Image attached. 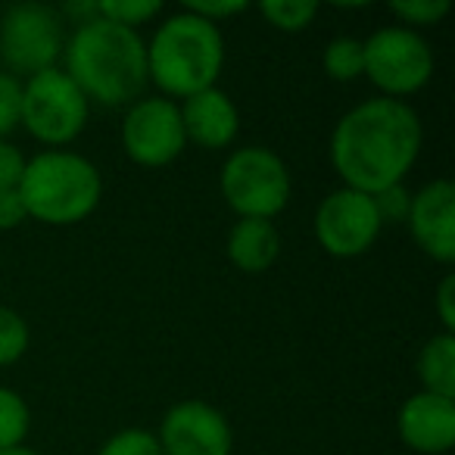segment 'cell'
<instances>
[{"label": "cell", "mask_w": 455, "mask_h": 455, "mask_svg": "<svg viewBox=\"0 0 455 455\" xmlns=\"http://www.w3.org/2000/svg\"><path fill=\"white\" fill-rule=\"evenodd\" d=\"M322 69L331 82H355L365 76V51L359 38H334L322 51Z\"/></svg>", "instance_id": "e0dca14e"}, {"label": "cell", "mask_w": 455, "mask_h": 455, "mask_svg": "<svg viewBox=\"0 0 455 455\" xmlns=\"http://www.w3.org/2000/svg\"><path fill=\"white\" fill-rule=\"evenodd\" d=\"M20 196L28 219L44 225H76L100 206L103 175L82 153L44 150L26 163Z\"/></svg>", "instance_id": "277c9868"}, {"label": "cell", "mask_w": 455, "mask_h": 455, "mask_svg": "<svg viewBox=\"0 0 455 455\" xmlns=\"http://www.w3.org/2000/svg\"><path fill=\"white\" fill-rule=\"evenodd\" d=\"M421 119L405 100L371 97L340 116L331 134V165L343 188L374 196L396 188L421 153Z\"/></svg>", "instance_id": "6da1fadb"}, {"label": "cell", "mask_w": 455, "mask_h": 455, "mask_svg": "<svg viewBox=\"0 0 455 455\" xmlns=\"http://www.w3.org/2000/svg\"><path fill=\"white\" fill-rule=\"evenodd\" d=\"M28 343H32V331L26 318L10 306H0V368L16 365L26 355Z\"/></svg>", "instance_id": "ffe728a7"}, {"label": "cell", "mask_w": 455, "mask_h": 455, "mask_svg": "<svg viewBox=\"0 0 455 455\" xmlns=\"http://www.w3.org/2000/svg\"><path fill=\"white\" fill-rule=\"evenodd\" d=\"M225 69V38L221 28L200 20L190 10H178L163 20L147 41V76L169 100H188L206 88H215Z\"/></svg>", "instance_id": "3957f363"}, {"label": "cell", "mask_w": 455, "mask_h": 455, "mask_svg": "<svg viewBox=\"0 0 455 455\" xmlns=\"http://www.w3.org/2000/svg\"><path fill=\"white\" fill-rule=\"evenodd\" d=\"M418 380L421 390L455 399V334H436L418 353Z\"/></svg>", "instance_id": "2e32d148"}, {"label": "cell", "mask_w": 455, "mask_h": 455, "mask_svg": "<svg viewBox=\"0 0 455 455\" xmlns=\"http://www.w3.org/2000/svg\"><path fill=\"white\" fill-rule=\"evenodd\" d=\"M225 253L231 266L247 275H259L272 268L281 256V231L268 219H237L228 231Z\"/></svg>", "instance_id": "9a60e30c"}, {"label": "cell", "mask_w": 455, "mask_h": 455, "mask_svg": "<svg viewBox=\"0 0 455 455\" xmlns=\"http://www.w3.org/2000/svg\"><path fill=\"white\" fill-rule=\"evenodd\" d=\"M409 231L415 243L440 266L455 262V184L449 178L424 184L411 194L409 203Z\"/></svg>", "instance_id": "7c38bea8"}, {"label": "cell", "mask_w": 455, "mask_h": 455, "mask_svg": "<svg viewBox=\"0 0 455 455\" xmlns=\"http://www.w3.org/2000/svg\"><path fill=\"white\" fill-rule=\"evenodd\" d=\"M436 318L443 324V334H455V275H443L436 287Z\"/></svg>", "instance_id": "83f0119b"}, {"label": "cell", "mask_w": 455, "mask_h": 455, "mask_svg": "<svg viewBox=\"0 0 455 455\" xmlns=\"http://www.w3.org/2000/svg\"><path fill=\"white\" fill-rule=\"evenodd\" d=\"M188 147L181 109L169 97H140L122 119V150L144 169H163L175 163Z\"/></svg>", "instance_id": "30bf717a"}, {"label": "cell", "mask_w": 455, "mask_h": 455, "mask_svg": "<svg viewBox=\"0 0 455 455\" xmlns=\"http://www.w3.org/2000/svg\"><path fill=\"white\" fill-rule=\"evenodd\" d=\"M380 212L374 196L353 188H337L315 209V241L334 259H355L380 237Z\"/></svg>", "instance_id": "9c48e42d"}, {"label": "cell", "mask_w": 455, "mask_h": 455, "mask_svg": "<svg viewBox=\"0 0 455 455\" xmlns=\"http://www.w3.org/2000/svg\"><path fill=\"white\" fill-rule=\"evenodd\" d=\"M26 153L10 140H0V190H20L26 175Z\"/></svg>", "instance_id": "d4e9b609"}, {"label": "cell", "mask_w": 455, "mask_h": 455, "mask_svg": "<svg viewBox=\"0 0 455 455\" xmlns=\"http://www.w3.org/2000/svg\"><path fill=\"white\" fill-rule=\"evenodd\" d=\"M365 51V78L380 97L405 100L418 94L434 76V51L421 32L405 26H384L362 41Z\"/></svg>", "instance_id": "52a82bcc"}, {"label": "cell", "mask_w": 455, "mask_h": 455, "mask_svg": "<svg viewBox=\"0 0 455 455\" xmlns=\"http://www.w3.org/2000/svg\"><path fill=\"white\" fill-rule=\"evenodd\" d=\"M184 10H190L194 16H200V20L212 22V26H219V22L231 20V16H241L250 10V4H243V0H206V4H188Z\"/></svg>", "instance_id": "484cf974"}, {"label": "cell", "mask_w": 455, "mask_h": 455, "mask_svg": "<svg viewBox=\"0 0 455 455\" xmlns=\"http://www.w3.org/2000/svg\"><path fill=\"white\" fill-rule=\"evenodd\" d=\"M396 434L418 455H446L455 443V399L418 390L399 405Z\"/></svg>", "instance_id": "4fadbf2b"}, {"label": "cell", "mask_w": 455, "mask_h": 455, "mask_svg": "<svg viewBox=\"0 0 455 455\" xmlns=\"http://www.w3.org/2000/svg\"><path fill=\"white\" fill-rule=\"evenodd\" d=\"M91 103L63 69H44L22 82V119L20 125L38 144L63 150L88 125Z\"/></svg>", "instance_id": "8992f818"}, {"label": "cell", "mask_w": 455, "mask_h": 455, "mask_svg": "<svg viewBox=\"0 0 455 455\" xmlns=\"http://www.w3.org/2000/svg\"><path fill=\"white\" fill-rule=\"evenodd\" d=\"M26 206H22L20 190H0V231H13L26 221Z\"/></svg>", "instance_id": "f1b7e54d"}, {"label": "cell", "mask_w": 455, "mask_h": 455, "mask_svg": "<svg viewBox=\"0 0 455 455\" xmlns=\"http://www.w3.org/2000/svg\"><path fill=\"white\" fill-rule=\"evenodd\" d=\"M221 200L237 219H268L281 215L291 203V169L268 147H241L225 159L219 175Z\"/></svg>", "instance_id": "5b68a950"}, {"label": "cell", "mask_w": 455, "mask_h": 455, "mask_svg": "<svg viewBox=\"0 0 455 455\" xmlns=\"http://www.w3.org/2000/svg\"><path fill=\"white\" fill-rule=\"evenodd\" d=\"M66 32L57 10L47 4H16L0 20V63L10 76H38L63 57Z\"/></svg>", "instance_id": "ba28073f"}, {"label": "cell", "mask_w": 455, "mask_h": 455, "mask_svg": "<svg viewBox=\"0 0 455 455\" xmlns=\"http://www.w3.org/2000/svg\"><path fill=\"white\" fill-rule=\"evenodd\" d=\"M449 10H452L449 0H396V4H390V13L396 16V26H405L411 32L436 26L440 20H446Z\"/></svg>", "instance_id": "7402d4cb"}, {"label": "cell", "mask_w": 455, "mask_h": 455, "mask_svg": "<svg viewBox=\"0 0 455 455\" xmlns=\"http://www.w3.org/2000/svg\"><path fill=\"white\" fill-rule=\"evenodd\" d=\"M97 455H163V449H159V440L153 430L125 427V430H119V434L109 436Z\"/></svg>", "instance_id": "603a6c76"}, {"label": "cell", "mask_w": 455, "mask_h": 455, "mask_svg": "<svg viewBox=\"0 0 455 455\" xmlns=\"http://www.w3.org/2000/svg\"><path fill=\"white\" fill-rule=\"evenodd\" d=\"M409 203H411V194L396 184V188H387L380 194H374V206L380 212V221H399L409 215Z\"/></svg>", "instance_id": "4316f807"}, {"label": "cell", "mask_w": 455, "mask_h": 455, "mask_svg": "<svg viewBox=\"0 0 455 455\" xmlns=\"http://www.w3.org/2000/svg\"><path fill=\"white\" fill-rule=\"evenodd\" d=\"M178 109H181L188 144H196L203 150H225L235 144L237 132H241V113L219 84L181 100Z\"/></svg>", "instance_id": "5bb4252c"}, {"label": "cell", "mask_w": 455, "mask_h": 455, "mask_svg": "<svg viewBox=\"0 0 455 455\" xmlns=\"http://www.w3.org/2000/svg\"><path fill=\"white\" fill-rule=\"evenodd\" d=\"M22 119V82L10 72H0V140L20 128Z\"/></svg>", "instance_id": "cb8c5ba5"}, {"label": "cell", "mask_w": 455, "mask_h": 455, "mask_svg": "<svg viewBox=\"0 0 455 455\" xmlns=\"http://www.w3.org/2000/svg\"><path fill=\"white\" fill-rule=\"evenodd\" d=\"M32 430V409L10 387H0V452L4 449L26 446V436Z\"/></svg>", "instance_id": "ac0fdd59"}, {"label": "cell", "mask_w": 455, "mask_h": 455, "mask_svg": "<svg viewBox=\"0 0 455 455\" xmlns=\"http://www.w3.org/2000/svg\"><path fill=\"white\" fill-rule=\"evenodd\" d=\"M163 455H231L235 434L215 405L203 399H181L163 415L159 424Z\"/></svg>", "instance_id": "8fae6325"}, {"label": "cell", "mask_w": 455, "mask_h": 455, "mask_svg": "<svg viewBox=\"0 0 455 455\" xmlns=\"http://www.w3.org/2000/svg\"><path fill=\"white\" fill-rule=\"evenodd\" d=\"M159 13H163L159 0H103V4H97V16L116 22V26L134 28V32H138V26L156 20Z\"/></svg>", "instance_id": "44dd1931"}, {"label": "cell", "mask_w": 455, "mask_h": 455, "mask_svg": "<svg viewBox=\"0 0 455 455\" xmlns=\"http://www.w3.org/2000/svg\"><path fill=\"white\" fill-rule=\"evenodd\" d=\"M318 4L315 0H266L259 4V13L266 16L268 26H275L278 32L297 35L315 22L318 16Z\"/></svg>", "instance_id": "d6986e66"}, {"label": "cell", "mask_w": 455, "mask_h": 455, "mask_svg": "<svg viewBox=\"0 0 455 455\" xmlns=\"http://www.w3.org/2000/svg\"><path fill=\"white\" fill-rule=\"evenodd\" d=\"M0 455H41V452H35V449H28V446H16V449H4Z\"/></svg>", "instance_id": "f546056e"}, {"label": "cell", "mask_w": 455, "mask_h": 455, "mask_svg": "<svg viewBox=\"0 0 455 455\" xmlns=\"http://www.w3.org/2000/svg\"><path fill=\"white\" fill-rule=\"evenodd\" d=\"M66 76L100 107H125L147 88V41L134 28L116 26L103 16L78 22L63 47Z\"/></svg>", "instance_id": "7a4b0ae2"}]
</instances>
